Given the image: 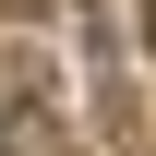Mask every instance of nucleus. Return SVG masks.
I'll use <instances>...</instances> for the list:
<instances>
[{"label":"nucleus","instance_id":"obj_2","mask_svg":"<svg viewBox=\"0 0 156 156\" xmlns=\"http://www.w3.org/2000/svg\"><path fill=\"white\" fill-rule=\"evenodd\" d=\"M12 12H60V0H12Z\"/></svg>","mask_w":156,"mask_h":156},{"label":"nucleus","instance_id":"obj_3","mask_svg":"<svg viewBox=\"0 0 156 156\" xmlns=\"http://www.w3.org/2000/svg\"><path fill=\"white\" fill-rule=\"evenodd\" d=\"M144 48H156V0H144Z\"/></svg>","mask_w":156,"mask_h":156},{"label":"nucleus","instance_id":"obj_1","mask_svg":"<svg viewBox=\"0 0 156 156\" xmlns=\"http://www.w3.org/2000/svg\"><path fill=\"white\" fill-rule=\"evenodd\" d=\"M0 156H60V120H48V84H12V108H0Z\"/></svg>","mask_w":156,"mask_h":156}]
</instances>
